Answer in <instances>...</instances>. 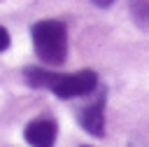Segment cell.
Instances as JSON below:
<instances>
[{
  "mask_svg": "<svg viewBox=\"0 0 149 147\" xmlns=\"http://www.w3.org/2000/svg\"><path fill=\"white\" fill-rule=\"evenodd\" d=\"M130 14L137 26L149 30V0H130Z\"/></svg>",
  "mask_w": 149,
  "mask_h": 147,
  "instance_id": "5b68a950",
  "label": "cell"
},
{
  "mask_svg": "<svg viewBox=\"0 0 149 147\" xmlns=\"http://www.w3.org/2000/svg\"><path fill=\"white\" fill-rule=\"evenodd\" d=\"M105 100H107V96L100 93L93 103H88L86 107L79 110V124L88 135H95V138L105 135Z\"/></svg>",
  "mask_w": 149,
  "mask_h": 147,
  "instance_id": "3957f363",
  "label": "cell"
},
{
  "mask_svg": "<svg viewBox=\"0 0 149 147\" xmlns=\"http://www.w3.org/2000/svg\"><path fill=\"white\" fill-rule=\"evenodd\" d=\"M56 133H58V126L54 119H33L26 131H23V138L28 140L30 147H54L56 142Z\"/></svg>",
  "mask_w": 149,
  "mask_h": 147,
  "instance_id": "277c9868",
  "label": "cell"
},
{
  "mask_svg": "<svg viewBox=\"0 0 149 147\" xmlns=\"http://www.w3.org/2000/svg\"><path fill=\"white\" fill-rule=\"evenodd\" d=\"M93 2H95L98 7H102V9H105V7H109V5L114 2V0H93Z\"/></svg>",
  "mask_w": 149,
  "mask_h": 147,
  "instance_id": "52a82bcc",
  "label": "cell"
},
{
  "mask_svg": "<svg viewBox=\"0 0 149 147\" xmlns=\"http://www.w3.org/2000/svg\"><path fill=\"white\" fill-rule=\"evenodd\" d=\"M47 89L51 93H56L58 98H79V96H88L98 89V75L93 70H79V72H54L49 77Z\"/></svg>",
  "mask_w": 149,
  "mask_h": 147,
  "instance_id": "7a4b0ae2",
  "label": "cell"
},
{
  "mask_svg": "<svg viewBox=\"0 0 149 147\" xmlns=\"http://www.w3.org/2000/svg\"><path fill=\"white\" fill-rule=\"evenodd\" d=\"M84 147H86V145H84Z\"/></svg>",
  "mask_w": 149,
  "mask_h": 147,
  "instance_id": "ba28073f",
  "label": "cell"
},
{
  "mask_svg": "<svg viewBox=\"0 0 149 147\" xmlns=\"http://www.w3.org/2000/svg\"><path fill=\"white\" fill-rule=\"evenodd\" d=\"M33 47L44 65H63L68 58V28L63 21L44 19L30 28Z\"/></svg>",
  "mask_w": 149,
  "mask_h": 147,
  "instance_id": "6da1fadb",
  "label": "cell"
},
{
  "mask_svg": "<svg viewBox=\"0 0 149 147\" xmlns=\"http://www.w3.org/2000/svg\"><path fill=\"white\" fill-rule=\"evenodd\" d=\"M7 47H9V33L0 26V51H5Z\"/></svg>",
  "mask_w": 149,
  "mask_h": 147,
  "instance_id": "8992f818",
  "label": "cell"
}]
</instances>
